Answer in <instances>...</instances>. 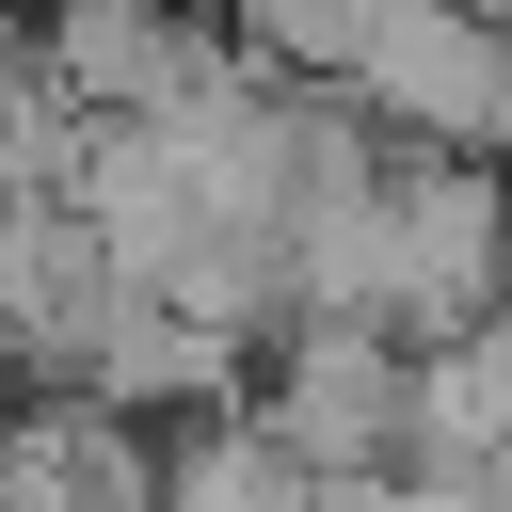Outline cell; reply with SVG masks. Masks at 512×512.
<instances>
[{"label": "cell", "mask_w": 512, "mask_h": 512, "mask_svg": "<svg viewBox=\"0 0 512 512\" xmlns=\"http://www.w3.org/2000/svg\"><path fill=\"white\" fill-rule=\"evenodd\" d=\"M400 512H496L480 464H400Z\"/></svg>", "instance_id": "8992f818"}, {"label": "cell", "mask_w": 512, "mask_h": 512, "mask_svg": "<svg viewBox=\"0 0 512 512\" xmlns=\"http://www.w3.org/2000/svg\"><path fill=\"white\" fill-rule=\"evenodd\" d=\"M352 96H368L400 144L512 160V16H496V0H368Z\"/></svg>", "instance_id": "6da1fadb"}, {"label": "cell", "mask_w": 512, "mask_h": 512, "mask_svg": "<svg viewBox=\"0 0 512 512\" xmlns=\"http://www.w3.org/2000/svg\"><path fill=\"white\" fill-rule=\"evenodd\" d=\"M96 400H128L144 432H192V416H224L240 384H256V336H208V320H176V304H128L112 336H96V368H80Z\"/></svg>", "instance_id": "5b68a950"}, {"label": "cell", "mask_w": 512, "mask_h": 512, "mask_svg": "<svg viewBox=\"0 0 512 512\" xmlns=\"http://www.w3.org/2000/svg\"><path fill=\"white\" fill-rule=\"evenodd\" d=\"M256 416L304 464H400L416 448V352L384 320H288L272 368H256Z\"/></svg>", "instance_id": "3957f363"}, {"label": "cell", "mask_w": 512, "mask_h": 512, "mask_svg": "<svg viewBox=\"0 0 512 512\" xmlns=\"http://www.w3.org/2000/svg\"><path fill=\"white\" fill-rule=\"evenodd\" d=\"M32 48L64 80V112H176L208 64H240L224 0H48Z\"/></svg>", "instance_id": "277c9868"}, {"label": "cell", "mask_w": 512, "mask_h": 512, "mask_svg": "<svg viewBox=\"0 0 512 512\" xmlns=\"http://www.w3.org/2000/svg\"><path fill=\"white\" fill-rule=\"evenodd\" d=\"M128 304H144V288H128V256L96 240L80 192H16V208H0V352H16L32 384H80Z\"/></svg>", "instance_id": "7a4b0ae2"}]
</instances>
